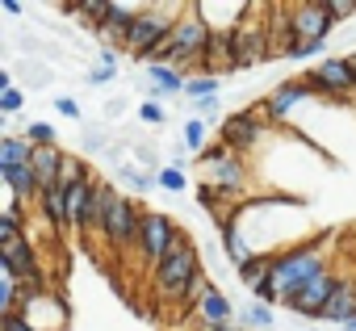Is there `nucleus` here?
I'll return each instance as SVG.
<instances>
[{
	"label": "nucleus",
	"instance_id": "f257e3e1",
	"mask_svg": "<svg viewBox=\"0 0 356 331\" xmlns=\"http://www.w3.org/2000/svg\"><path fill=\"white\" fill-rule=\"evenodd\" d=\"M327 243H331V235H314V239H302L298 248L273 256V281H277L281 298H285V293H298L302 285H310V281H318L323 273H331Z\"/></svg>",
	"mask_w": 356,
	"mask_h": 331
},
{
	"label": "nucleus",
	"instance_id": "f03ea898",
	"mask_svg": "<svg viewBox=\"0 0 356 331\" xmlns=\"http://www.w3.org/2000/svg\"><path fill=\"white\" fill-rule=\"evenodd\" d=\"M185 9H189V5H143L138 22L130 26V38H126V51H122V55H130V63H143L159 42L172 38L176 22L185 17Z\"/></svg>",
	"mask_w": 356,
	"mask_h": 331
},
{
	"label": "nucleus",
	"instance_id": "7ed1b4c3",
	"mask_svg": "<svg viewBox=\"0 0 356 331\" xmlns=\"http://www.w3.org/2000/svg\"><path fill=\"white\" fill-rule=\"evenodd\" d=\"M210 38H214L210 22L197 13V5H189L185 17L172 30V67H181L185 76H202L206 55H210Z\"/></svg>",
	"mask_w": 356,
	"mask_h": 331
},
{
	"label": "nucleus",
	"instance_id": "20e7f679",
	"mask_svg": "<svg viewBox=\"0 0 356 331\" xmlns=\"http://www.w3.org/2000/svg\"><path fill=\"white\" fill-rule=\"evenodd\" d=\"M202 273H206V268H202V252H197L193 239H185L181 248H176V252L151 273V285H155V293L168 298V302H185L189 289H193V281H197Z\"/></svg>",
	"mask_w": 356,
	"mask_h": 331
},
{
	"label": "nucleus",
	"instance_id": "39448f33",
	"mask_svg": "<svg viewBox=\"0 0 356 331\" xmlns=\"http://www.w3.org/2000/svg\"><path fill=\"white\" fill-rule=\"evenodd\" d=\"M302 80L310 84L314 97L339 105V101H356V67L348 55H327L314 67H302Z\"/></svg>",
	"mask_w": 356,
	"mask_h": 331
},
{
	"label": "nucleus",
	"instance_id": "423d86ee",
	"mask_svg": "<svg viewBox=\"0 0 356 331\" xmlns=\"http://www.w3.org/2000/svg\"><path fill=\"white\" fill-rule=\"evenodd\" d=\"M189 235L181 231V223H176L172 214H159V210H147V218H143V235H138V260H143V268H159L176 248H181Z\"/></svg>",
	"mask_w": 356,
	"mask_h": 331
},
{
	"label": "nucleus",
	"instance_id": "0eeeda50",
	"mask_svg": "<svg viewBox=\"0 0 356 331\" xmlns=\"http://www.w3.org/2000/svg\"><path fill=\"white\" fill-rule=\"evenodd\" d=\"M260 13H264V5H252V13L243 17V26L231 34V42H235V63H231V72H248V67H256V63L277 59L273 26H268V22H256Z\"/></svg>",
	"mask_w": 356,
	"mask_h": 331
},
{
	"label": "nucleus",
	"instance_id": "6e6552de",
	"mask_svg": "<svg viewBox=\"0 0 356 331\" xmlns=\"http://www.w3.org/2000/svg\"><path fill=\"white\" fill-rule=\"evenodd\" d=\"M143 218H147V206H143L138 197H126V193H122L118 206H113V214H109V223H105V231H101L105 248H109L113 256H126L130 248H138Z\"/></svg>",
	"mask_w": 356,
	"mask_h": 331
},
{
	"label": "nucleus",
	"instance_id": "1a4fd4ad",
	"mask_svg": "<svg viewBox=\"0 0 356 331\" xmlns=\"http://www.w3.org/2000/svg\"><path fill=\"white\" fill-rule=\"evenodd\" d=\"M339 281H343V277L331 268V273H323L318 281L302 285L298 293H285V298H281V306H285L289 314H298V318H314V323H318V314H323V310H327V302L335 298Z\"/></svg>",
	"mask_w": 356,
	"mask_h": 331
},
{
	"label": "nucleus",
	"instance_id": "9d476101",
	"mask_svg": "<svg viewBox=\"0 0 356 331\" xmlns=\"http://www.w3.org/2000/svg\"><path fill=\"white\" fill-rule=\"evenodd\" d=\"M264 134H273V126H264L252 109H235V113H227V118L218 122V138H222L231 151H239V155L256 151V147L264 143Z\"/></svg>",
	"mask_w": 356,
	"mask_h": 331
},
{
	"label": "nucleus",
	"instance_id": "9b49d317",
	"mask_svg": "<svg viewBox=\"0 0 356 331\" xmlns=\"http://www.w3.org/2000/svg\"><path fill=\"white\" fill-rule=\"evenodd\" d=\"M289 26H293V38H306V42H327L335 34V17L327 9V0H306V5H289Z\"/></svg>",
	"mask_w": 356,
	"mask_h": 331
},
{
	"label": "nucleus",
	"instance_id": "f8f14e48",
	"mask_svg": "<svg viewBox=\"0 0 356 331\" xmlns=\"http://www.w3.org/2000/svg\"><path fill=\"white\" fill-rule=\"evenodd\" d=\"M0 268H5V277H13V281H47L42 277V264H38L34 235H22V239H13V243L0 248Z\"/></svg>",
	"mask_w": 356,
	"mask_h": 331
},
{
	"label": "nucleus",
	"instance_id": "ddd939ff",
	"mask_svg": "<svg viewBox=\"0 0 356 331\" xmlns=\"http://www.w3.org/2000/svg\"><path fill=\"white\" fill-rule=\"evenodd\" d=\"M38 214H42V223H47V231H51L55 239L72 235V218H67V193H63V185L42 189V197H38Z\"/></svg>",
	"mask_w": 356,
	"mask_h": 331
},
{
	"label": "nucleus",
	"instance_id": "4468645a",
	"mask_svg": "<svg viewBox=\"0 0 356 331\" xmlns=\"http://www.w3.org/2000/svg\"><path fill=\"white\" fill-rule=\"evenodd\" d=\"M22 314H26L34 327H42V331H63V323H67V302H63L59 293H42V298H34Z\"/></svg>",
	"mask_w": 356,
	"mask_h": 331
},
{
	"label": "nucleus",
	"instance_id": "2eb2a0df",
	"mask_svg": "<svg viewBox=\"0 0 356 331\" xmlns=\"http://www.w3.org/2000/svg\"><path fill=\"white\" fill-rule=\"evenodd\" d=\"M63 163H67V151L63 147H34V155H30V168H34V177H38L42 189H55L59 185Z\"/></svg>",
	"mask_w": 356,
	"mask_h": 331
},
{
	"label": "nucleus",
	"instance_id": "dca6fc26",
	"mask_svg": "<svg viewBox=\"0 0 356 331\" xmlns=\"http://www.w3.org/2000/svg\"><path fill=\"white\" fill-rule=\"evenodd\" d=\"M356 318V281H339V289H335V298L327 302V310L318 314V323H339V327H348Z\"/></svg>",
	"mask_w": 356,
	"mask_h": 331
},
{
	"label": "nucleus",
	"instance_id": "f3484780",
	"mask_svg": "<svg viewBox=\"0 0 356 331\" xmlns=\"http://www.w3.org/2000/svg\"><path fill=\"white\" fill-rule=\"evenodd\" d=\"M9 72H13V80H22V88H34V92L55 80V67H47L42 59H26V55H13Z\"/></svg>",
	"mask_w": 356,
	"mask_h": 331
},
{
	"label": "nucleus",
	"instance_id": "a211bd4d",
	"mask_svg": "<svg viewBox=\"0 0 356 331\" xmlns=\"http://www.w3.org/2000/svg\"><path fill=\"white\" fill-rule=\"evenodd\" d=\"M0 181L9 185V193L17 197V202H34L38 206V197H42V185H38V177H34V168H0Z\"/></svg>",
	"mask_w": 356,
	"mask_h": 331
},
{
	"label": "nucleus",
	"instance_id": "6ab92c4d",
	"mask_svg": "<svg viewBox=\"0 0 356 331\" xmlns=\"http://www.w3.org/2000/svg\"><path fill=\"white\" fill-rule=\"evenodd\" d=\"M193 314H197V323H227V318H239L235 302H231L218 285H210V293L202 298V306H197Z\"/></svg>",
	"mask_w": 356,
	"mask_h": 331
},
{
	"label": "nucleus",
	"instance_id": "aec40b11",
	"mask_svg": "<svg viewBox=\"0 0 356 331\" xmlns=\"http://www.w3.org/2000/svg\"><path fill=\"white\" fill-rule=\"evenodd\" d=\"M113 185H118L126 197H130V193L138 197V193H151V189H159V185H155V177H151V172H143L134 159H126L122 168H113Z\"/></svg>",
	"mask_w": 356,
	"mask_h": 331
},
{
	"label": "nucleus",
	"instance_id": "412c9836",
	"mask_svg": "<svg viewBox=\"0 0 356 331\" xmlns=\"http://www.w3.org/2000/svg\"><path fill=\"white\" fill-rule=\"evenodd\" d=\"M30 155H34V147H30L26 134H5L0 138V168H30Z\"/></svg>",
	"mask_w": 356,
	"mask_h": 331
},
{
	"label": "nucleus",
	"instance_id": "4be33fe9",
	"mask_svg": "<svg viewBox=\"0 0 356 331\" xmlns=\"http://www.w3.org/2000/svg\"><path fill=\"white\" fill-rule=\"evenodd\" d=\"M109 147H113V138H109L105 126H97V122H84V126H80V151H84L88 159H105Z\"/></svg>",
	"mask_w": 356,
	"mask_h": 331
},
{
	"label": "nucleus",
	"instance_id": "5701e85b",
	"mask_svg": "<svg viewBox=\"0 0 356 331\" xmlns=\"http://www.w3.org/2000/svg\"><path fill=\"white\" fill-rule=\"evenodd\" d=\"M239 323L252 327V331H273L277 327V310L264 306V302H248V306H239Z\"/></svg>",
	"mask_w": 356,
	"mask_h": 331
},
{
	"label": "nucleus",
	"instance_id": "b1692460",
	"mask_svg": "<svg viewBox=\"0 0 356 331\" xmlns=\"http://www.w3.org/2000/svg\"><path fill=\"white\" fill-rule=\"evenodd\" d=\"M181 143L189 147V151H206L210 147V122H202V118H185L181 122Z\"/></svg>",
	"mask_w": 356,
	"mask_h": 331
},
{
	"label": "nucleus",
	"instance_id": "393cba45",
	"mask_svg": "<svg viewBox=\"0 0 356 331\" xmlns=\"http://www.w3.org/2000/svg\"><path fill=\"white\" fill-rule=\"evenodd\" d=\"M218 97V76H189L185 84V101L197 105V101H214Z\"/></svg>",
	"mask_w": 356,
	"mask_h": 331
},
{
	"label": "nucleus",
	"instance_id": "a878e982",
	"mask_svg": "<svg viewBox=\"0 0 356 331\" xmlns=\"http://www.w3.org/2000/svg\"><path fill=\"white\" fill-rule=\"evenodd\" d=\"M268 273H273V256H252V260H248L243 268H235V277H239V281H243L248 289H252V285H260V281H264Z\"/></svg>",
	"mask_w": 356,
	"mask_h": 331
},
{
	"label": "nucleus",
	"instance_id": "bb28decb",
	"mask_svg": "<svg viewBox=\"0 0 356 331\" xmlns=\"http://www.w3.org/2000/svg\"><path fill=\"white\" fill-rule=\"evenodd\" d=\"M22 134L30 138V147H59V130L51 122H26Z\"/></svg>",
	"mask_w": 356,
	"mask_h": 331
},
{
	"label": "nucleus",
	"instance_id": "cd10ccee",
	"mask_svg": "<svg viewBox=\"0 0 356 331\" xmlns=\"http://www.w3.org/2000/svg\"><path fill=\"white\" fill-rule=\"evenodd\" d=\"M327 51V42H306V38H293L285 51H281V59H293V63H306V59H314V55H323Z\"/></svg>",
	"mask_w": 356,
	"mask_h": 331
},
{
	"label": "nucleus",
	"instance_id": "c85d7f7f",
	"mask_svg": "<svg viewBox=\"0 0 356 331\" xmlns=\"http://www.w3.org/2000/svg\"><path fill=\"white\" fill-rule=\"evenodd\" d=\"M22 109H26V88H5L0 92V113L5 118H22Z\"/></svg>",
	"mask_w": 356,
	"mask_h": 331
},
{
	"label": "nucleus",
	"instance_id": "c756f323",
	"mask_svg": "<svg viewBox=\"0 0 356 331\" xmlns=\"http://www.w3.org/2000/svg\"><path fill=\"white\" fill-rule=\"evenodd\" d=\"M55 113H59V118H67V122H80V126H84V109H80V101H76V97H67V92H59V97H55Z\"/></svg>",
	"mask_w": 356,
	"mask_h": 331
},
{
	"label": "nucleus",
	"instance_id": "7c9ffc66",
	"mask_svg": "<svg viewBox=\"0 0 356 331\" xmlns=\"http://www.w3.org/2000/svg\"><path fill=\"white\" fill-rule=\"evenodd\" d=\"M227 155H235V151H231V147H227L222 138H214V143H210V147H206V151L197 155V163H202V168H214V163H222Z\"/></svg>",
	"mask_w": 356,
	"mask_h": 331
},
{
	"label": "nucleus",
	"instance_id": "2f4dec72",
	"mask_svg": "<svg viewBox=\"0 0 356 331\" xmlns=\"http://www.w3.org/2000/svg\"><path fill=\"white\" fill-rule=\"evenodd\" d=\"M155 185H159L163 193H181V189H185V172H176V168H168V163H163L159 177H155Z\"/></svg>",
	"mask_w": 356,
	"mask_h": 331
},
{
	"label": "nucleus",
	"instance_id": "473e14b6",
	"mask_svg": "<svg viewBox=\"0 0 356 331\" xmlns=\"http://www.w3.org/2000/svg\"><path fill=\"white\" fill-rule=\"evenodd\" d=\"M138 122H147L151 130H159V126L168 122V109H163V105H155V101H143V105H138Z\"/></svg>",
	"mask_w": 356,
	"mask_h": 331
},
{
	"label": "nucleus",
	"instance_id": "72a5a7b5",
	"mask_svg": "<svg viewBox=\"0 0 356 331\" xmlns=\"http://www.w3.org/2000/svg\"><path fill=\"white\" fill-rule=\"evenodd\" d=\"M0 331H42V327H34L26 314H0Z\"/></svg>",
	"mask_w": 356,
	"mask_h": 331
},
{
	"label": "nucleus",
	"instance_id": "f704fd0d",
	"mask_svg": "<svg viewBox=\"0 0 356 331\" xmlns=\"http://www.w3.org/2000/svg\"><path fill=\"white\" fill-rule=\"evenodd\" d=\"M327 9L335 22H352L356 17V0H327Z\"/></svg>",
	"mask_w": 356,
	"mask_h": 331
},
{
	"label": "nucleus",
	"instance_id": "c9c22d12",
	"mask_svg": "<svg viewBox=\"0 0 356 331\" xmlns=\"http://www.w3.org/2000/svg\"><path fill=\"white\" fill-rule=\"evenodd\" d=\"M113 76H118V72H105V67H92V72H88V76H84V84H88V88H92V92H101V88H105V84H109V80H113Z\"/></svg>",
	"mask_w": 356,
	"mask_h": 331
},
{
	"label": "nucleus",
	"instance_id": "e433bc0d",
	"mask_svg": "<svg viewBox=\"0 0 356 331\" xmlns=\"http://www.w3.org/2000/svg\"><path fill=\"white\" fill-rule=\"evenodd\" d=\"M168 168H176V172H185V168H189V147H185V143L168 151Z\"/></svg>",
	"mask_w": 356,
	"mask_h": 331
},
{
	"label": "nucleus",
	"instance_id": "4c0bfd02",
	"mask_svg": "<svg viewBox=\"0 0 356 331\" xmlns=\"http://www.w3.org/2000/svg\"><path fill=\"white\" fill-rule=\"evenodd\" d=\"M118 55H122V51H113V47H101L92 59H97V67H105V72H118Z\"/></svg>",
	"mask_w": 356,
	"mask_h": 331
},
{
	"label": "nucleus",
	"instance_id": "58836bf2",
	"mask_svg": "<svg viewBox=\"0 0 356 331\" xmlns=\"http://www.w3.org/2000/svg\"><path fill=\"white\" fill-rule=\"evenodd\" d=\"M122 113H126V97H113V101H105V109H101L105 122H118Z\"/></svg>",
	"mask_w": 356,
	"mask_h": 331
},
{
	"label": "nucleus",
	"instance_id": "ea45409f",
	"mask_svg": "<svg viewBox=\"0 0 356 331\" xmlns=\"http://www.w3.org/2000/svg\"><path fill=\"white\" fill-rule=\"evenodd\" d=\"M0 9H5L9 17H26L30 13V5H22V0H0Z\"/></svg>",
	"mask_w": 356,
	"mask_h": 331
},
{
	"label": "nucleus",
	"instance_id": "a19ab883",
	"mask_svg": "<svg viewBox=\"0 0 356 331\" xmlns=\"http://www.w3.org/2000/svg\"><path fill=\"white\" fill-rule=\"evenodd\" d=\"M339 331H356V318H352V323H348V327H339Z\"/></svg>",
	"mask_w": 356,
	"mask_h": 331
},
{
	"label": "nucleus",
	"instance_id": "79ce46f5",
	"mask_svg": "<svg viewBox=\"0 0 356 331\" xmlns=\"http://www.w3.org/2000/svg\"><path fill=\"white\" fill-rule=\"evenodd\" d=\"M348 59H352V67H356V51H352V55H348Z\"/></svg>",
	"mask_w": 356,
	"mask_h": 331
}]
</instances>
